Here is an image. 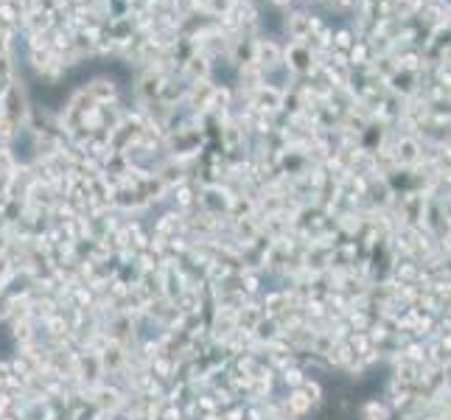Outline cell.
I'll return each mask as SVG.
<instances>
[{
  "label": "cell",
  "instance_id": "obj_1",
  "mask_svg": "<svg viewBox=\"0 0 451 420\" xmlns=\"http://www.w3.org/2000/svg\"><path fill=\"white\" fill-rule=\"evenodd\" d=\"M258 62H261V65L278 62V48H275L272 42H261V45H258Z\"/></svg>",
  "mask_w": 451,
  "mask_h": 420
}]
</instances>
